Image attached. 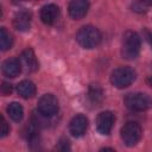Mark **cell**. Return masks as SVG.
Listing matches in <instances>:
<instances>
[{"label":"cell","mask_w":152,"mask_h":152,"mask_svg":"<svg viewBox=\"0 0 152 152\" xmlns=\"http://www.w3.org/2000/svg\"><path fill=\"white\" fill-rule=\"evenodd\" d=\"M141 40L137 32L127 31L122 36L121 43V55L125 59H135L140 53Z\"/></svg>","instance_id":"obj_1"},{"label":"cell","mask_w":152,"mask_h":152,"mask_svg":"<svg viewBox=\"0 0 152 152\" xmlns=\"http://www.w3.org/2000/svg\"><path fill=\"white\" fill-rule=\"evenodd\" d=\"M76 40L84 49H94L101 43V33L96 27L87 25L78 30L76 33Z\"/></svg>","instance_id":"obj_2"},{"label":"cell","mask_w":152,"mask_h":152,"mask_svg":"<svg viewBox=\"0 0 152 152\" xmlns=\"http://www.w3.org/2000/svg\"><path fill=\"white\" fill-rule=\"evenodd\" d=\"M126 107L134 112H144L152 107V97L145 93H129L125 96Z\"/></svg>","instance_id":"obj_3"},{"label":"cell","mask_w":152,"mask_h":152,"mask_svg":"<svg viewBox=\"0 0 152 152\" xmlns=\"http://www.w3.org/2000/svg\"><path fill=\"white\" fill-rule=\"evenodd\" d=\"M135 80V71L129 66H120L113 70L110 75V82L119 89L127 88Z\"/></svg>","instance_id":"obj_4"},{"label":"cell","mask_w":152,"mask_h":152,"mask_svg":"<svg viewBox=\"0 0 152 152\" xmlns=\"http://www.w3.org/2000/svg\"><path fill=\"white\" fill-rule=\"evenodd\" d=\"M141 134V126L135 121H128L121 128V139L127 146H134L140 140Z\"/></svg>","instance_id":"obj_5"},{"label":"cell","mask_w":152,"mask_h":152,"mask_svg":"<svg viewBox=\"0 0 152 152\" xmlns=\"http://www.w3.org/2000/svg\"><path fill=\"white\" fill-rule=\"evenodd\" d=\"M59 109L58 100L52 94H44L38 100V112L45 116H53Z\"/></svg>","instance_id":"obj_6"},{"label":"cell","mask_w":152,"mask_h":152,"mask_svg":"<svg viewBox=\"0 0 152 152\" xmlns=\"http://www.w3.org/2000/svg\"><path fill=\"white\" fill-rule=\"evenodd\" d=\"M114 121H115V115L113 112H110V110L101 112L96 118V128H97L99 133H101L103 135L109 134L113 128Z\"/></svg>","instance_id":"obj_7"},{"label":"cell","mask_w":152,"mask_h":152,"mask_svg":"<svg viewBox=\"0 0 152 152\" xmlns=\"http://www.w3.org/2000/svg\"><path fill=\"white\" fill-rule=\"evenodd\" d=\"M88 128V119L83 115V114H77L76 116H74L69 124V131L71 133V135L78 138L82 137Z\"/></svg>","instance_id":"obj_8"},{"label":"cell","mask_w":152,"mask_h":152,"mask_svg":"<svg viewBox=\"0 0 152 152\" xmlns=\"http://www.w3.org/2000/svg\"><path fill=\"white\" fill-rule=\"evenodd\" d=\"M69 15L75 19V20H80L83 17H86V14L88 13L89 10V2L88 0H72L69 4Z\"/></svg>","instance_id":"obj_9"},{"label":"cell","mask_w":152,"mask_h":152,"mask_svg":"<svg viewBox=\"0 0 152 152\" xmlns=\"http://www.w3.org/2000/svg\"><path fill=\"white\" fill-rule=\"evenodd\" d=\"M59 17V8L55 4H48L40 10V19L46 25H52Z\"/></svg>","instance_id":"obj_10"},{"label":"cell","mask_w":152,"mask_h":152,"mask_svg":"<svg viewBox=\"0 0 152 152\" xmlns=\"http://www.w3.org/2000/svg\"><path fill=\"white\" fill-rule=\"evenodd\" d=\"M20 62H21V65L30 72L32 71H36L38 68H39V63L37 61V57L33 52L32 49L27 48L25 49L21 55H20Z\"/></svg>","instance_id":"obj_11"},{"label":"cell","mask_w":152,"mask_h":152,"mask_svg":"<svg viewBox=\"0 0 152 152\" xmlns=\"http://www.w3.org/2000/svg\"><path fill=\"white\" fill-rule=\"evenodd\" d=\"M21 62L18 58H8L2 63V74L6 77L14 78L17 77L21 71Z\"/></svg>","instance_id":"obj_12"},{"label":"cell","mask_w":152,"mask_h":152,"mask_svg":"<svg viewBox=\"0 0 152 152\" xmlns=\"http://www.w3.org/2000/svg\"><path fill=\"white\" fill-rule=\"evenodd\" d=\"M31 13L28 11H20L18 12L14 18H13V26L18 30V31H27L30 30V26H31Z\"/></svg>","instance_id":"obj_13"},{"label":"cell","mask_w":152,"mask_h":152,"mask_svg":"<svg viewBox=\"0 0 152 152\" xmlns=\"http://www.w3.org/2000/svg\"><path fill=\"white\" fill-rule=\"evenodd\" d=\"M18 94L24 99H31L36 95V86L30 80H24L18 83L17 86Z\"/></svg>","instance_id":"obj_14"},{"label":"cell","mask_w":152,"mask_h":152,"mask_svg":"<svg viewBox=\"0 0 152 152\" xmlns=\"http://www.w3.org/2000/svg\"><path fill=\"white\" fill-rule=\"evenodd\" d=\"M7 113H8L10 118L15 122H19L24 116V109H23L21 104H19L18 102L10 103L7 107Z\"/></svg>","instance_id":"obj_15"},{"label":"cell","mask_w":152,"mask_h":152,"mask_svg":"<svg viewBox=\"0 0 152 152\" xmlns=\"http://www.w3.org/2000/svg\"><path fill=\"white\" fill-rule=\"evenodd\" d=\"M88 97L91 103H100L103 99V91L99 84H90L88 89Z\"/></svg>","instance_id":"obj_16"},{"label":"cell","mask_w":152,"mask_h":152,"mask_svg":"<svg viewBox=\"0 0 152 152\" xmlns=\"http://www.w3.org/2000/svg\"><path fill=\"white\" fill-rule=\"evenodd\" d=\"M12 42L13 39H12L11 33L5 27H1L0 28V49L2 51L8 50L12 46Z\"/></svg>","instance_id":"obj_17"},{"label":"cell","mask_w":152,"mask_h":152,"mask_svg":"<svg viewBox=\"0 0 152 152\" xmlns=\"http://www.w3.org/2000/svg\"><path fill=\"white\" fill-rule=\"evenodd\" d=\"M56 148L57 150H59V151H66V150H70V145H69V140L68 139H61L59 141H58V144H57V146H56Z\"/></svg>","instance_id":"obj_18"},{"label":"cell","mask_w":152,"mask_h":152,"mask_svg":"<svg viewBox=\"0 0 152 152\" xmlns=\"http://www.w3.org/2000/svg\"><path fill=\"white\" fill-rule=\"evenodd\" d=\"M10 133V126H8V124H7V121L5 120V118L4 116H1V138H4V137H6L7 134Z\"/></svg>","instance_id":"obj_19"},{"label":"cell","mask_w":152,"mask_h":152,"mask_svg":"<svg viewBox=\"0 0 152 152\" xmlns=\"http://www.w3.org/2000/svg\"><path fill=\"white\" fill-rule=\"evenodd\" d=\"M12 93V84L11 83H7V82H2V86H1V94L2 95H10Z\"/></svg>","instance_id":"obj_20"},{"label":"cell","mask_w":152,"mask_h":152,"mask_svg":"<svg viewBox=\"0 0 152 152\" xmlns=\"http://www.w3.org/2000/svg\"><path fill=\"white\" fill-rule=\"evenodd\" d=\"M140 4L145 5V6H151L152 5V0H139Z\"/></svg>","instance_id":"obj_21"},{"label":"cell","mask_w":152,"mask_h":152,"mask_svg":"<svg viewBox=\"0 0 152 152\" xmlns=\"http://www.w3.org/2000/svg\"><path fill=\"white\" fill-rule=\"evenodd\" d=\"M146 82H147V84H148L150 87H152V76H148V77L146 78Z\"/></svg>","instance_id":"obj_22"}]
</instances>
